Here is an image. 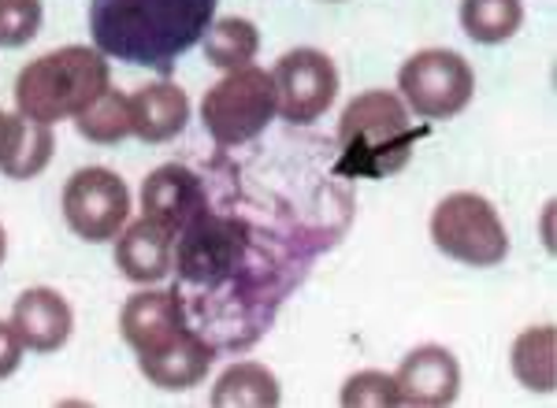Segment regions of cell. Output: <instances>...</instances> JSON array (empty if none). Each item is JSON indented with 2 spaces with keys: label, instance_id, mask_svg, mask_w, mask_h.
I'll return each instance as SVG.
<instances>
[{
  "label": "cell",
  "instance_id": "obj_27",
  "mask_svg": "<svg viewBox=\"0 0 557 408\" xmlns=\"http://www.w3.org/2000/svg\"><path fill=\"white\" fill-rule=\"evenodd\" d=\"M4 123H8V115H4V112H0V138H4Z\"/></svg>",
  "mask_w": 557,
  "mask_h": 408
},
{
  "label": "cell",
  "instance_id": "obj_14",
  "mask_svg": "<svg viewBox=\"0 0 557 408\" xmlns=\"http://www.w3.org/2000/svg\"><path fill=\"white\" fill-rule=\"evenodd\" d=\"M172 252H175V234L168 226L152 223L149 215H141L138 223H131L123 234H115V264L131 283H160L172 275Z\"/></svg>",
  "mask_w": 557,
  "mask_h": 408
},
{
  "label": "cell",
  "instance_id": "obj_18",
  "mask_svg": "<svg viewBox=\"0 0 557 408\" xmlns=\"http://www.w3.org/2000/svg\"><path fill=\"white\" fill-rule=\"evenodd\" d=\"M278 401H283L278 379L257 360L231 364L212 390L215 408H275Z\"/></svg>",
  "mask_w": 557,
  "mask_h": 408
},
{
  "label": "cell",
  "instance_id": "obj_1",
  "mask_svg": "<svg viewBox=\"0 0 557 408\" xmlns=\"http://www.w3.org/2000/svg\"><path fill=\"white\" fill-rule=\"evenodd\" d=\"M220 0H89V34L112 60L172 75L215 20Z\"/></svg>",
  "mask_w": 557,
  "mask_h": 408
},
{
  "label": "cell",
  "instance_id": "obj_2",
  "mask_svg": "<svg viewBox=\"0 0 557 408\" xmlns=\"http://www.w3.org/2000/svg\"><path fill=\"white\" fill-rule=\"evenodd\" d=\"M431 126H417L409 120V108L401 97L386 89H368L354 97L338 123V149L343 157L335 163V175L343 178H386L398 175L412 160L420 138H428Z\"/></svg>",
  "mask_w": 557,
  "mask_h": 408
},
{
  "label": "cell",
  "instance_id": "obj_6",
  "mask_svg": "<svg viewBox=\"0 0 557 408\" xmlns=\"http://www.w3.org/2000/svg\"><path fill=\"white\" fill-rule=\"evenodd\" d=\"M246 223L238 215H223L201 208L183 231L175 234L172 268L190 286H220L238 271L246 257Z\"/></svg>",
  "mask_w": 557,
  "mask_h": 408
},
{
  "label": "cell",
  "instance_id": "obj_26",
  "mask_svg": "<svg viewBox=\"0 0 557 408\" xmlns=\"http://www.w3.org/2000/svg\"><path fill=\"white\" fill-rule=\"evenodd\" d=\"M4 257H8V234H4V226H0V264H4Z\"/></svg>",
  "mask_w": 557,
  "mask_h": 408
},
{
  "label": "cell",
  "instance_id": "obj_3",
  "mask_svg": "<svg viewBox=\"0 0 557 408\" xmlns=\"http://www.w3.org/2000/svg\"><path fill=\"white\" fill-rule=\"evenodd\" d=\"M112 86V71L101 49L89 45H64L26 63L15 78V108L38 123L75 120L104 89Z\"/></svg>",
  "mask_w": 557,
  "mask_h": 408
},
{
  "label": "cell",
  "instance_id": "obj_24",
  "mask_svg": "<svg viewBox=\"0 0 557 408\" xmlns=\"http://www.w3.org/2000/svg\"><path fill=\"white\" fill-rule=\"evenodd\" d=\"M346 408H394L398 401V383L386 371H357V375L346 379L343 397H338Z\"/></svg>",
  "mask_w": 557,
  "mask_h": 408
},
{
  "label": "cell",
  "instance_id": "obj_5",
  "mask_svg": "<svg viewBox=\"0 0 557 408\" xmlns=\"http://www.w3.org/2000/svg\"><path fill=\"white\" fill-rule=\"evenodd\" d=\"M431 242L457 264L494 268L509 257V234L498 208L480 194H450L431 212Z\"/></svg>",
  "mask_w": 557,
  "mask_h": 408
},
{
  "label": "cell",
  "instance_id": "obj_20",
  "mask_svg": "<svg viewBox=\"0 0 557 408\" xmlns=\"http://www.w3.org/2000/svg\"><path fill=\"white\" fill-rule=\"evenodd\" d=\"M205 60L220 71H238L249 67L257 60L260 49V34L249 20L227 15V20H212V26L205 30Z\"/></svg>",
  "mask_w": 557,
  "mask_h": 408
},
{
  "label": "cell",
  "instance_id": "obj_16",
  "mask_svg": "<svg viewBox=\"0 0 557 408\" xmlns=\"http://www.w3.org/2000/svg\"><path fill=\"white\" fill-rule=\"evenodd\" d=\"M212 360H215V346L205 342L190 326L175 346L152 353V357H138V368L160 390H190L209 375Z\"/></svg>",
  "mask_w": 557,
  "mask_h": 408
},
{
  "label": "cell",
  "instance_id": "obj_15",
  "mask_svg": "<svg viewBox=\"0 0 557 408\" xmlns=\"http://www.w3.org/2000/svg\"><path fill=\"white\" fill-rule=\"evenodd\" d=\"M186 120H190V97L175 82L141 86L131 97V134L146 145L172 141L175 134L186 131Z\"/></svg>",
  "mask_w": 557,
  "mask_h": 408
},
{
  "label": "cell",
  "instance_id": "obj_12",
  "mask_svg": "<svg viewBox=\"0 0 557 408\" xmlns=\"http://www.w3.org/2000/svg\"><path fill=\"white\" fill-rule=\"evenodd\" d=\"M201 208H209L205 186L190 168H183V163H164V168L152 171L146 178V186H141V212H146L152 223L168 226L172 234L183 231Z\"/></svg>",
  "mask_w": 557,
  "mask_h": 408
},
{
  "label": "cell",
  "instance_id": "obj_10",
  "mask_svg": "<svg viewBox=\"0 0 557 408\" xmlns=\"http://www.w3.org/2000/svg\"><path fill=\"white\" fill-rule=\"evenodd\" d=\"M186 331L190 323H186V305L178 289H141L120 312V334L138 357H152L175 346Z\"/></svg>",
  "mask_w": 557,
  "mask_h": 408
},
{
  "label": "cell",
  "instance_id": "obj_19",
  "mask_svg": "<svg viewBox=\"0 0 557 408\" xmlns=\"http://www.w3.org/2000/svg\"><path fill=\"white\" fill-rule=\"evenodd\" d=\"M557 331L554 326H532L513 342V375L520 386L550 394L557 383Z\"/></svg>",
  "mask_w": 557,
  "mask_h": 408
},
{
  "label": "cell",
  "instance_id": "obj_22",
  "mask_svg": "<svg viewBox=\"0 0 557 408\" xmlns=\"http://www.w3.org/2000/svg\"><path fill=\"white\" fill-rule=\"evenodd\" d=\"M75 131L94 145H120L131 138V97L108 86L94 104L75 115Z\"/></svg>",
  "mask_w": 557,
  "mask_h": 408
},
{
  "label": "cell",
  "instance_id": "obj_11",
  "mask_svg": "<svg viewBox=\"0 0 557 408\" xmlns=\"http://www.w3.org/2000/svg\"><path fill=\"white\" fill-rule=\"evenodd\" d=\"M398 401L417 408H443L457 401L461 390V364L446 346H417L394 371Z\"/></svg>",
  "mask_w": 557,
  "mask_h": 408
},
{
  "label": "cell",
  "instance_id": "obj_7",
  "mask_svg": "<svg viewBox=\"0 0 557 408\" xmlns=\"http://www.w3.org/2000/svg\"><path fill=\"white\" fill-rule=\"evenodd\" d=\"M398 89L420 120H454L469 108L475 75L454 49H420L398 71Z\"/></svg>",
  "mask_w": 557,
  "mask_h": 408
},
{
  "label": "cell",
  "instance_id": "obj_4",
  "mask_svg": "<svg viewBox=\"0 0 557 408\" xmlns=\"http://www.w3.org/2000/svg\"><path fill=\"white\" fill-rule=\"evenodd\" d=\"M278 115L275 82L264 67H238L227 71L201 101V123L212 134L215 145L235 149V145L253 141L257 134L268 131Z\"/></svg>",
  "mask_w": 557,
  "mask_h": 408
},
{
  "label": "cell",
  "instance_id": "obj_23",
  "mask_svg": "<svg viewBox=\"0 0 557 408\" xmlns=\"http://www.w3.org/2000/svg\"><path fill=\"white\" fill-rule=\"evenodd\" d=\"M41 0H0V49H23L41 30Z\"/></svg>",
  "mask_w": 557,
  "mask_h": 408
},
{
  "label": "cell",
  "instance_id": "obj_8",
  "mask_svg": "<svg viewBox=\"0 0 557 408\" xmlns=\"http://www.w3.org/2000/svg\"><path fill=\"white\" fill-rule=\"evenodd\" d=\"M131 189L108 168H78L64 186V220L83 242H112L127 226Z\"/></svg>",
  "mask_w": 557,
  "mask_h": 408
},
{
  "label": "cell",
  "instance_id": "obj_13",
  "mask_svg": "<svg viewBox=\"0 0 557 408\" xmlns=\"http://www.w3.org/2000/svg\"><path fill=\"white\" fill-rule=\"evenodd\" d=\"M12 326L20 334L23 349L30 353H57L67 346L71 326H75V312L57 289L30 286L12 308Z\"/></svg>",
  "mask_w": 557,
  "mask_h": 408
},
{
  "label": "cell",
  "instance_id": "obj_9",
  "mask_svg": "<svg viewBox=\"0 0 557 408\" xmlns=\"http://www.w3.org/2000/svg\"><path fill=\"white\" fill-rule=\"evenodd\" d=\"M278 115L286 123H317L338 97L335 60L320 49H290L272 71Z\"/></svg>",
  "mask_w": 557,
  "mask_h": 408
},
{
  "label": "cell",
  "instance_id": "obj_25",
  "mask_svg": "<svg viewBox=\"0 0 557 408\" xmlns=\"http://www.w3.org/2000/svg\"><path fill=\"white\" fill-rule=\"evenodd\" d=\"M23 364V342L15 334L12 323H0V379L15 375V368Z\"/></svg>",
  "mask_w": 557,
  "mask_h": 408
},
{
  "label": "cell",
  "instance_id": "obj_17",
  "mask_svg": "<svg viewBox=\"0 0 557 408\" xmlns=\"http://www.w3.org/2000/svg\"><path fill=\"white\" fill-rule=\"evenodd\" d=\"M57 138H52V126L38 123L30 115H8L4 138H0V175L8 178H38L52 160Z\"/></svg>",
  "mask_w": 557,
  "mask_h": 408
},
{
  "label": "cell",
  "instance_id": "obj_21",
  "mask_svg": "<svg viewBox=\"0 0 557 408\" xmlns=\"http://www.w3.org/2000/svg\"><path fill=\"white\" fill-rule=\"evenodd\" d=\"M524 23L520 0H461V26L472 41L502 45L509 41Z\"/></svg>",
  "mask_w": 557,
  "mask_h": 408
}]
</instances>
